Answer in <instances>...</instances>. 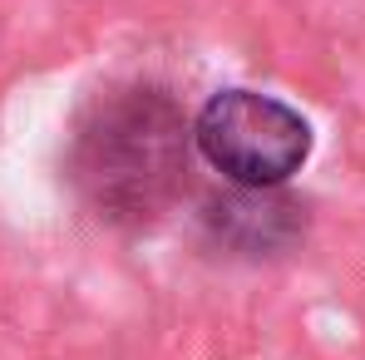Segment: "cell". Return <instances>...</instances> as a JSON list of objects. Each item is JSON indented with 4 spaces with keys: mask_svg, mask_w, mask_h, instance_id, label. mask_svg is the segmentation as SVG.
<instances>
[{
    "mask_svg": "<svg viewBox=\"0 0 365 360\" xmlns=\"http://www.w3.org/2000/svg\"><path fill=\"white\" fill-rule=\"evenodd\" d=\"M197 158L242 187H282L311 158V123L277 94L217 89L192 119Z\"/></svg>",
    "mask_w": 365,
    "mask_h": 360,
    "instance_id": "2",
    "label": "cell"
},
{
    "mask_svg": "<svg viewBox=\"0 0 365 360\" xmlns=\"http://www.w3.org/2000/svg\"><path fill=\"white\" fill-rule=\"evenodd\" d=\"M311 227V202L282 187H212L197 197V232L227 262H277L297 252Z\"/></svg>",
    "mask_w": 365,
    "mask_h": 360,
    "instance_id": "3",
    "label": "cell"
},
{
    "mask_svg": "<svg viewBox=\"0 0 365 360\" xmlns=\"http://www.w3.org/2000/svg\"><path fill=\"white\" fill-rule=\"evenodd\" d=\"M192 119L178 94L148 79L109 84L94 94L64 138V182L79 207L114 232L158 227L192 173Z\"/></svg>",
    "mask_w": 365,
    "mask_h": 360,
    "instance_id": "1",
    "label": "cell"
}]
</instances>
